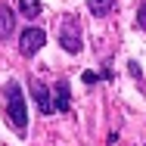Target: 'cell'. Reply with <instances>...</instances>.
Instances as JSON below:
<instances>
[{"label": "cell", "mask_w": 146, "mask_h": 146, "mask_svg": "<svg viewBox=\"0 0 146 146\" xmlns=\"http://www.w3.org/2000/svg\"><path fill=\"white\" fill-rule=\"evenodd\" d=\"M3 115H6L9 127L16 134L25 137V131H28V109H25V93L19 87V81H6V87H3Z\"/></svg>", "instance_id": "obj_1"}, {"label": "cell", "mask_w": 146, "mask_h": 146, "mask_svg": "<svg viewBox=\"0 0 146 146\" xmlns=\"http://www.w3.org/2000/svg\"><path fill=\"white\" fill-rule=\"evenodd\" d=\"M137 28L146 31V0L140 3V9H137Z\"/></svg>", "instance_id": "obj_9"}, {"label": "cell", "mask_w": 146, "mask_h": 146, "mask_svg": "<svg viewBox=\"0 0 146 146\" xmlns=\"http://www.w3.org/2000/svg\"><path fill=\"white\" fill-rule=\"evenodd\" d=\"M81 81H84V84H96V72H84V75H81Z\"/></svg>", "instance_id": "obj_11"}, {"label": "cell", "mask_w": 146, "mask_h": 146, "mask_svg": "<svg viewBox=\"0 0 146 146\" xmlns=\"http://www.w3.org/2000/svg\"><path fill=\"white\" fill-rule=\"evenodd\" d=\"M31 96H34V103H37V109H40V115H53V112H56V100H53L50 87H47L40 78H31Z\"/></svg>", "instance_id": "obj_4"}, {"label": "cell", "mask_w": 146, "mask_h": 146, "mask_svg": "<svg viewBox=\"0 0 146 146\" xmlns=\"http://www.w3.org/2000/svg\"><path fill=\"white\" fill-rule=\"evenodd\" d=\"M53 100H56V112H68V109H72V93H68V81H65V78L56 81Z\"/></svg>", "instance_id": "obj_5"}, {"label": "cell", "mask_w": 146, "mask_h": 146, "mask_svg": "<svg viewBox=\"0 0 146 146\" xmlns=\"http://www.w3.org/2000/svg\"><path fill=\"white\" fill-rule=\"evenodd\" d=\"M87 6H90V13L96 19H103V16H109L115 9V0H87Z\"/></svg>", "instance_id": "obj_7"}, {"label": "cell", "mask_w": 146, "mask_h": 146, "mask_svg": "<svg viewBox=\"0 0 146 146\" xmlns=\"http://www.w3.org/2000/svg\"><path fill=\"white\" fill-rule=\"evenodd\" d=\"M59 47H62L65 53H81V50H84L78 16H62V25H59Z\"/></svg>", "instance_id": "obj_2"}, {"label": "cell", "mask_w": 146, "mask_h": 146, "mask_svg": "<svg viewBox=\"0 0 146 146\" xmlns=\"http://www.w3.org/2000/svg\"><path fill=\"white\" fill-rule=\"evenodd\" d=\"M44 44H47V31L44 28H25L22 34H19V53H22L25 59L37 56Z\"/></svg>", "instance_id": "obj_3"}, {"label": "cell", "mask_w": 146, "mask_h": 146, "mask_svg": "<svg viewBox=\"0 0 146 146\" xmlns=\"http://www.w3.org/2000/svg\"><path fill=\"white\" fill-rule=\"evenodd\" d=\"M13 28H16V13L6 3H0V40H6L13 34Z\"/></svg>", "instance_id": "obj_6"}, {"label": "cell", "mask_w": 146, "mask_h": 146, "mask_svg": "<svg viewBox=\"0 0 146 146\" xmlns=\"http://www.w3.org/2000/svg\"><path fill=\"white\" fill-rule=\"evenodd\" d=\"M19 13L25 19H37L40 16V0H19Z\"/></svg>", "instance_id": "obj_8"}, {"label": "cell", "mask_w": 146, "mask_h": 146, "mask_svg": "<svg viewBox=\"0 0 146 146\" xmlns=\"http://www.w3.org/2000/svg\"><path fill=\"white\" fill-rule=\"evenodd\" d=\"M127 72H131V78H134V81H140V75H143L137 62H127Z\"/></svg>", "instance_id": "obj_10"}]
</instances>
